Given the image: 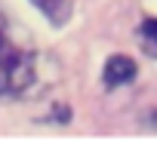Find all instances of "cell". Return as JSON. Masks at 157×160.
<instances>
[{
    "label": "cell",
    "instance_id": "6da1fadb",
    "mask_svg": "<svg viewBox=\"0 0 157 160\" xmlns=\"http://www.w3.org/2000/svg\"><path fill=\"white\" fill-rule=\"evenodd\" d=\"M136 62L126 59V56H111V59L105 62V68H102V80H105V86H123V83H129V80L136 77Z\"/></svg>",
    "mask_w": 157,
    "mask_h": 160
},
{
    "label": "cell",
    "instance_id": "7a4b0ae2",
    "mask_svg": "<svg viewBox=\"0 0 157 160\" xmlns=\"http://www.w3.org/2000/svg\"><path fill=\"white\" fill-rule=\"evenodd\" d=\"M31 3L40 9V16L49 25H56V28H62L71 19V9H74V0H31Z\"/></svg>",
    "mask_w": 157,
    "mask_h": 160
},
{
    "label": "cell",
    "instance_id": "3957f363",
    "mask_svg": "<svg viewBox=\"0 0 157 160\" xmlns=\"http://www.w3.org/2000/svg\"><path fill=\"white\" fill-rule=\"evenodd\" d=\"M142 34H145V40H148L151 46H157V19L145 22V25H142Z\"/></svg>",
    "mask_w": 157,
    "mask_h": 160
}]
</instances>
